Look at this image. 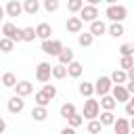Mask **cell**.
Segmentation results:
<instances>
[{
  "mask_svg": "<svg viewBox=\"0 0 134 134\" xmlns=\"http://www.w3.org/2000/svg\"><path fill=\"white\" fill-rule=\"evenodd\" d=\"M111 96H113L115 103H124V105L130 100V94H128L126 86H113V88H111Z\"/></svg>",
  "mask_w": 134,
  "mask_h": 134,
  "instance_id": "obj_13",
  "label": "cell"
},
{
  "mask_svg": "<svg viewBox=\"0 0 134 134\" xmlns=\"http://www.w3.org/2000/svg\"><path fill=\"white\" fill-rule=\"evenodd\" d=\"M98 113H100V105L96 98H86L84 100V111H82V117L92 121V119H98Z\"/></svg>",
  "mask_w": 134,
  "mask_h": 134,
  "instance_id": "obj_2",
  "label": "cell"
},
{
  "mask_svg": "<svg viewBox=\"0 0 134 134\" xmlns=\"http://www.w3.org/2000/svg\"><path fill=\"white\" fill-rule=\"evenodd\" d=\"M98 121H100L103 128H105V126H113V124H115L113 111H100V113H98Z\"/></svg>",
  "mask_w": 134,
  "mask_h": 134,
  "instance_id": "obj_22",
  "label": "cell"
},
{
  "mask_svg": "<svg viewBox=\"0 0 134 134\" xmlns=\"http://www.w3.org/2000/svg\"><path fill=\"white\" fill-rule=\"evenodd\" d=\"M0 31L4 34L2 38H8L10 42H21V27H17L13 21H4Z\"/></svg>",
  "mask_w": 134,
  "mask_h": 134,
  "instance_id": "obj_3",
  "label": "cell"
},
{
  "mask_svg": "<svg viewBox=\"0 0 134 134\" xmlns=\"http://www.w3.org/2000/svg\"><path fill=\"white\" fill-rule=\"evenodd\" d=\"M2 17H6V13H4V6L0 4V21H2Z\"/></svg>",
  "mask_w": 134,
  "mask_h": 134,
  "instance_id": "obj_44",
  "label": "cell"
},
{
  "mask_svg": "<svg viewBox=\"0 0 134 134\" xmlns=\"http://www.w3.org/2000/svg\"><path fill=\"white\" fill-rule=\"evenodd\" d=\"M130 130L134 132V117H130Z\"/></svg>",
  "mask_w": 134,
  "mask_h": 134,
  "instance_id": "obj_45",
  "label": "cell"
},
{
  "mask_svg": "<svg viewBox=\"0 0 134 134\" xmlns=\"http://www.w3.org/2000/svg\"><path fill=\"white\" fill-rule=\"evenodd\" d=\"M36 40V27H21V42H34Z\"/></svg>",
  "mask_w": 134,
  "mask_h": 134,
  "instance_id": "obj_28",
  "label": "cell"
},
{
  "mask_svg": "<svg viewBox=\"0 0 134 134\" xmlns=\"http://www.w3.org/2000/svg\"><path fill=\"white\" fill-rule=\"evenodd\" d=\"M0 29H2V21H0Z\"/></svg>",
  "mask_w": 134,
  "mask_h": 134,
  "instance_id": "obj_46",
  "label": "cell"
},
{
  "mask_svg": "<svg viewBox=\"0 0 134 134\" xmlns=\"http://www.w3.org/2000/svg\"><path fill=\"white\" fill-rule=\"evenodd\" d=\"M38 10H40V2H38V0H25V2H23V13H27V15L34 17Z\"/></svg>",
  "mask_w": 134,
  "mask_h": 134,
  "instance_id": "obj_23",
  "label": "cell"
},
{
  "mask_svg": "<svg viewBox=\"0 0 134 134\" xmlns=\"http://www.w3.org/2000/svg\"><path fill=\"white\" fill-rule=\"evenodd\" d=\"M107 34L111 38H121L126 34V27H124V23H111V25H107Z\"/></svg>",
  "mask_w": 134,
  "mask_h": 134,
  "instance_id": "obj_20",
  "label": "cell"
},
{
  "mask_svg": "<svg viewBox=\"0 0 134 134\" xmlns=\"http://www.w3.org/2000/svg\"><path fill=\"white\" fill-rule=\"evenodd\" d=\"M40 48H42V52H44V54L59 57V54H61V50H63L65 46H63V42H61V40H52V38H50V40H44Z\"/></svg>",
  "mask_w": 134,
  "mask_h": 134,
  "instance_id": "obj_4",
  "label": "cell"
},
{
  "mask_svg": "<svg viewBox=\"0 0 134 134\" xmlns=\"http://www.w3.org/2000/svg\"><path fill=\"white\" fill-rule=\"evenodd\" d=\"M82 27H84V23H82V19H80L77 15L67 17V21H65V29H67L69 34H82Z\"/></svg>",
  "mask_w": 134,
  "mask_h": 134,
  "instance_id": "obj_10",
  "label": "cell"
},
{
  "mask_svg": "<svg viewBox=\"0 0 134 134\" xmlns=\"http://www.w3.org/2000/svg\"><path fill=\"white\" fill-rule=\"evenodd\" d=\"M31 117H34V121H44L48 117V109L46 107H34L31 109Z\"/></svg>",
  "mask_w": 134,
  "mask_h": 134,
  "instance_id": "obj_27",
  "label": "cell"
},
{
  "mask_svg": "<svg viewBox=\"0 0 134 134\" xmlns=\"http://www.w3.org/2000/svg\"><path fill=\"white\" fill-rule=\"evenodd\" d=\"M6 107H8V113L19 115V113L25 109V100H23L21 96H10V98H8V103H6Z\"/></svg>",
  "mask_w": 134,
  "mask_h": 134,
  "instance_id": "obj_11",
  "label": "cell"
},
{
  "mask_svg": "<svg viewBox=\"0 0 134 134\" xmlns=\"http://www.w3.org/2000/svg\"><path fill=\"white\" fill-rule=\"evenodd\" d=\"M109 80H111L113 86H126V82H128V73L121 71V69H115V71L109 75Z\"/></svg>",
  "mask_w": 134,
  "mask_h": 134,
  "instance_id": "obj_17",
  "label": "cell"
},
{
  "mask_svg": "<svg viewBox=\"0 0 134 134\" xmlns=\"http://www.w3.org/2000/svg\"><path fill=\"white\" fill-rule=\"evenodd\" d=\"M59 113H61V117L67 119V117H71V115L77 113V111H75V105H73V103H63L61 109H59Z\"/></svg>",
  "mask_w": 134,
  "mask_h": 134,
  "instance_id": "obj_29",
  "label": "cell"
},
{
  "mask_svg": "<svg viewBox=\"0 0 134 134\" xmlns=\"http://www.w3.org/2000/svg\"><path fill=\"white\" fill-rule=\"evenodd\" d=\"M92 42H94L92 34H88V31H84V34H77V44H80L82 48H90V46H92Z\"/></svg>",
  "mask_w": 134,
  "mask_h": 134,
  "instance_id": "obj_24",
  "label": "cell"
},
{
  "mask_svg": "<svg viewBox=\"0 0 134 134\" xmlns=\"http://www.w3.org/2000/svg\"><path fill=\"white\" fill-rule=\"evenodd\" d=\"M82 8H84V0H69L67 2V10L73 13V15H77Z\"/></svg>",
  "mask_w": 134,
  "mask_h": 134,
  "instance_id": "obj_32",
  "label": "cell"
},
{
  "mask_svg": "<svg viewBox=\"0 0 134 134\" xmlns=\"http://www.w3.org/2000/svg\"><path fill=\"white\" fill-rule=\"evenodd\" d=\"M98 105H100V109H103V111H113V109L117 107V103L113 100V96H111V94H107V96H100Z\"/></svg>",
  "mask_w": 134,
  "mask_h": 134,
  "instance_id": "obj_21",
  "label": "cell"
},
{
  "mask_svg": "<svg viewBox=\"0 0 134 134\" xmlns=\"http://www.w3.org/2000/svg\"><path fill=\"white\" fill-rule=\"evenodd\" d=\"M82 124H84L82 113H73L71 117H67V126H69V128H73V130H75V128H80Z\"/></svg>",
  "mask_w": 134,
  "mask_h": 134,
  "instance_id": "obj_31",
  "label": "cell"
},
{
  "mask_svg": "<svg viewBox=\"0 0 134 134\" xmlns=\"http://www.w3.org/2000/svg\"><path fill=\"white\" fill-rule=\"evenodd\" d=\"M4 130H6V121H4V117L0 115V134H4Z\"/></svg>",
  "mask_w": 134,
  "mask_h": 134,
  "instance_id": "obj_41",
  "label": "cell"
},
{
  "mask_svg": "<svg viewBox=\"0 0 134 134\" xmlns=\"http://www.w3.org/2000/svg\"><path fill=\"white\" fill-rule=\"evenodd\" d=\"M130 119L128 117H115L113 124V134H130Z\"/></svg>",
  "mask_w": 134,
  "mask_h": 134,
  "instance_id": "obj_14",
  "label": "cell"
},
{
  "mask_svg": "<svg viewBox=\"0 0 134 134\" xmlns=\"http://www.w3.org/2000/svg\"><path fill=\"white\" fill-rule=\"evenodd\" d=\"M52 77L54 80H65L67 77V67H63V65H52Z\"/></svg>",
  "mask_w": 134,
  "mask_h": 134,
  "instance_id": "obj_30",
  "label": "cell"
},
{
  "mask_svg": "<svg viewBox=\"0 0 134 134\" xmlns=\"http://www.w3.org/2000/svg\"><path fill=\"white\" fill-rule=\"evenodd\" d=\"M88 34H92V38H100V36H105V34H107V23H105L103 19L92 21V23H90Z\"/></svg>",
  "mask_w": 134,
  "mask_h": 134,
  "instance_id": "obj_12",
  "label": "cell"
},
{
  "mask_svg": "<svg viewBox=\"0 0 134 134\" xmlns=\"http://www.w3.org/2000/svg\"><path fill=\"white\" fill-rule=\"evenodd\" d=\"M126 90H128V94L132 96V94H134V82H126Z\"/></svg>",
  "mask_w": 134,
  "mask_h": 134,
  "instance_id": "obj_40",
  "label": "cell"
},
{
  "mask_svg": "<svg viewBox=\"0 0 134 134\" xmlns=\"http://www.w3.org/2000/svg\"><path fill=\"white\" fill-rule=\"evenodd\" d=\"M130 134H134V132H130Z\"/></svg>",
  "mask_w": 134,
  "mask_h": 134,
  "instance_id": "obj_48",
  "label": "cell"
},
{
  "mask_svg": "<svg viewBox=\"0 0 134 134\" xmlns=\"http://www.w3.org/2000/svg\"><path fill=\"white\" fill-rule=\"evenodd\" d=\"M57 59H59V65H63V67H67L69 63H73V61H75V57H73V50H71L69 46H65Z\"/></svg>",
  "mask_w": 134,
  "mask_h": 134,
  "instance_id": "obj_16",
  "label": "cell"
},
{
  "mask_svg": "<svg viewBox=\"0 0 134 134\" xmlns=\"http://www.w3.org/2000/svg\"><path fill=\"white\" fill-rule=\"evenodd\" d=\"M34 100H36V107H46V109H48V105H50V98H48L42 90L34 92Z\"/></svg>",
  "mask_w": 134,
  "mask_h": 134,
  "instance_id": "obj_26",
  "label": "cell"
},
{
  "mask_svg": "<svg viewBox=\"0 0 134 134\" xmlns=\"http://www.w3.org/2000/svg\"><path fill=\"white\" fill-rule=\"evenodd\" d=\"M4 13H6V17H21V15H23V2H19V0H8V2L4 4Z\"/></svg>",
  "mask_w": 134,
  "mask_h": 134,
  "instance_id": "obj_8",
  "label": "cell"
},
{
  "mask_svg": "<svg viewBox=\"0 0 134 134\" xmlns=\"http://www.w3.org/2000/svg\"><path fill=\"white\" fill-rule=\"evenodd\" d=\"M111 88H113V84H111L109 75H100V77L94 82V94H98V96L111 94Z\"/></svg>",
  "mask_w": 134,
  "mask_h": 134,
  "instance_id": "obj_6",
  "label": "cell"
},
{
  "mask_svg": "<svg viewBox=\"0 0 134 134\" xmlns=\"http://www.w3.org/2000/svg\"><path fill=\"white\" fill-rule=\"evenodd\" d=\"M2 86H4V88H15V86H17V75H15L13 71L2 73Z\"/></svg>",
  "mask_w": 134,
  "mask_h": 134,
  "instance_id": "obj_25",
  "label": "cell"
},
{
  "mask_svg": "<svg viewBox=\"0 0 134 134\" xmlns=\"http://www.w3.org/2000/svg\"><path fill=\"white\" fill-rule=\"evenodd\" d=\"M126 115H128V117H134V94H132L130 100L126 103Z\"/></svg>",
  "mask_w": 134,
  "mask_h": 134,
  "instance_id": "obj_39",
  "label": "cell"
},
{
  "mask_svg": "<svg viewBox=\"0 0 134 134\" xmlns=\"http://www.w3.org/2000/svg\"><path fill=\"white\" fill-rule=\"evenodd\" d=\"M0 54H2V50H0Z\"/></svg>",
  "mask_w": 134,
  "mask_h": 134,
  "instance_id": "obj_47",
  "label": "cell"
},
{
  "mask_svg": "<svg viewBox=\"0 0 134 134\" xmlns=\"http://www.w3.org/2000/svg\"><path fill=\"white\" fill-rule=\"evenodd\" d=\"M42 92L52 100V98L57 96V86H54V84H44V86H42Z\"/></svg>",
  "mask_w": 134,
  "mask_h": 134,
  "instance_id": "obj_38",
  "label": "cell"
},
{
  "mask_svg": "<svg viewBox=\"0 0 134 134\" xmlns=\"http://www.w3.org/2000/svg\"><path fill=\"white\" fill-rule=\"evenodd\" d=\"M61 134H77V132H75L73 128H69V126H67V128H63V130H61Z\"/></svg>",
  "mask_w": 134,
  "mask_h": 134,
  "instance_id": "obj_42",
  "label": "cell"
},
{
  "mask_svg": "<svg viewBox=\"0 0 134 134\" xmlns=\"http://www.w3.org/2000/svg\"><path fill=\"white\" fill-rule=\"evenodd\" d=\"M77 17L82 19V23H92L98 19V6H92V4H84V8L77 13Z\"/></svg>",
  "mask_w": 134,
  "mask_h": 134,
  "instance_id": "obj_7",
  "label": "cell"
},
{
  "mask_svg": "<svg viewBox=\"0 0 134 134\" xmlns=\"http://www.w3.org/2000/svg\"><path fill=\"white\" fill-rule=\"evenodd\" d=\"M105 17H107L111 23H124V19L128 17V8H126L124 4H107Z\"/></svg>",
  "mask_w": 134,
  "mask_h": 134,
  "instance_id": "obj_1",
  "label": "cell"
},
{
  "mask_svg": "<svg viewBox=\"0 0 134 134\" xmlns=\"http://www.w3.org/2000/svg\"><path fill=\"white\" fill-rule=\"evenodd\" d=\"M50 36H52V27L48 23H38L36 25V38H40L44 42V40H50Z\"/></svg>",
  "mask_w": 134,
  "mask_h": 134,
  "instance_id": "obj_15",
  "label": "cell"
},
{
  "mask_svg": "<svg viewBox=\"0 0 134 134\" xmlns=\"http://www.w3.org/2000/svg\"><path fill=\"white\" fill-rule=\"evenodd\" d=\"M52 77V65L46 63V61H40L38 67H36V80L42 82V84H48Z\"/></svg>",
  "mask_w": 134,
  "mask_h": 134,
  "instance_id": "obj_5",
  "label": "cell"
},
{
  "mask_svg": "<svg viewBox=\"0 0 134 134\" xmlns=\"http://www.w3.org/2000/svg\"><path fill=\"white\" fill-rule=\"evenodd\" d=\"M86 130H88V134H103V126H100V121H98V119L88 121Z\"/></svg>",
  "mask_w": 134,
  "mask_h": 134,
  "instance_id": "obj_33",
  "label": "cell"
},
{
  "mask_svg": "<svg viewBox=\"0 0 134 134\" xmlns=\"http://www.w3.org/2000/svg\"><path fill=\"white\" fill-rule=\"evenodd\" d=\"M117 50H119V54H121V57H134V44H130V42L121 44Z\"/></svg>",
  "mask_w": 134,
  "mask_h": 134,
  "instance_id": "obj_35",
  "label": "cell"
},
{
  "mask_svg": "<svg viewBox=\"0 0 134 134\" xmlns=\"http://www.w3.org/2000/svg\"><path fill=\"white\" fill-rule=\"evenodd\" d=\"M29 94H34V84H31L29 80H21V82H17V86H15V96L25 98V96H29Z\"/></svg>",
  "mask_w": 134,
  "mask_h": 134,
  "instance_id": "obj_9",
  "label": "cell"
},
{
  "mask_svg": "<svg viewBox=\"0 0 134 134\" xmlns=\"http://www.w3.org/2000/svg\"><path fill=\"white\" fill-rule=\"evenodd\" d=\"M13 48H15V42H10L8 38H0V50H2V54L13 52Z\"/></svg>",
  "mask_w": 134,
  "mask_h": 134,
  "instance_id": "obj_36",
  "label": "cell"
},
{
  "mask_svg": "<svg viewBox=\"0 0 134 134\" xmlns=\"http://www.w3.org/2000/svg\"><path fill=\"white\" fill-rule=\"evenodd\" d=\"M82 73H84V65H82L80 61H73V63H69V65H67V75H69V77L77 80Z\"/></svg>",
  "mask_w": 134,
  "mask_h": 134,
  "instance_id": "obj_18",
  "label": "cell"
},
{
  "mask_svg": "<svg viewBox=\"0 0 134 134\" xmlns=\"http://www.w3.org/2000/svg\"><path fill=\"white\" fill-rule=\"evenodd\" d=\"M77 90H80V94L84 96V98H92V94H94V82H80V86H77Z\"/></svg>",
  "mask_w": 134,
  "mask_h": 134,
  "instance_id": "obj_19",
  "label": "cell"
},
{
  "mask_svg": "<svg viewBox=\"0 0 134 134\" xmlns=\"http://www.w3.org/2000/svg\"><path fill=\"white\" fill-rule=\"evenodd\" d=\"M44 10H48V13H54V10H59V6H61V2L59 0H44Z\"/></svg>",
  "mask_w": 134,
  "mask_h": 134,
  "instance_id": "obj_37",
  "label": "cell"
},
{
  "mask_svg": "<svg viewBox=\"0 0 134 134\" xmlns=\"http://www.w3.org/2000/svg\"><path fill=\"white\" fill-rule=\"evenodd\" d=\"M134 67V57H121L119 59V69L121 71H130Z\"/></svg>",
  "mask_w": 134,
  "mask_h": 134,
  "instance_id": "obj_34",
  "label": "cell"
},
{
  "mask_svg": "<svg viewBox=\"0 0 134 134\" xmlns=\"http://www.w3.org/2000/svg\"><path fill=\"white\" fill-rule=\"evenodd\" d=\"M126 73H128V82H134V67L130 71H126Z\"/></svg>",
  "mask_w": 134,
  "mask_h": 134,
  "instance_id": "obj_43",
  "label": "cell"
}]
</instances>
